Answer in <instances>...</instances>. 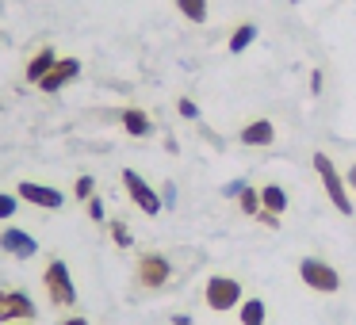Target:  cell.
Wrapping results in <instances>:
<instances>
[{
    "mask_svg": "<svg viewBox=\"0 0 356 325\" xmlns=\"http://www.w3.org/2000/svg\"><path fill=\"white\" fill-rule=\"evenodd\" d=\"M310 165H314V172L322 176V188H325V195H330V203L337 207V215H353V195H348V184H345V176L337 172L333 157L318 149V153L310 157Z\"/></svg>",
    "mask_w": 356,
    "mask_h": 325,
    "instance_id": "obj_1",
    "label": "cell"
},
{
    "mask_svg": "<svg viewBox=\"0 0 356 325\" xmlns=\"http://www.w3.org/2000/svg\"><path fill=\"white\" fill-rule=\"evenodd\" d=\"M169 279H172L169 256L154 253V249L138 253V264H134V287L138 291H161V287H169Z\"/></svg>",
    "mask_w": 356,
    "mask_h": 325,
    "instance_id": "obj_2",
    "label": "cell"
},
{
    "mask_svg": "<svg viewBox=\"0 0 356 325\" xmlns=\"http://www.w3.org/2000/svg\"><path fill=\"white\" fill-rule=\"evenodd\" d=\"M42 287H47L54 306H77V283L70 276V264L62 256H50L47 272H42Z\"/></svg>",
    "mask_w": 356,
    "mask_h": 325,
    "instance_id": "obj_3",
    "label": "cell"
},
{
    "mask_svg": "<svg viewBox=\"0 0 356 325\" xmlns=\"http://www.w3.org/2000/svg\"><path fill=\"white\" fill-rule=\"evenodd\" d=\"M299 279L318 294H337L341 291V276L333 264H325L322 256H302L299 260Z\"/></svg>",
    "mask_w": 356,
    "mask_h": 325,
    "instance_id": "obj_4",
    "label": "cell"
},
{
    "mask_svg": "<svg viewBox=\"0 0 356 325\" xmlns=\"http://www.w3.org/2000/svg\"><path fill=\"white\" fill-rule=\"evenodd\" d=\"M203 302H207V310H215V314L238 310L241 306V283L230 276H211L207 283H203Z\"/></svg>",
    "mask_w": 356,
    "mask_h": 325,
    "instance_id": "obj_5",
    "label": "cell"
},
{
    "mask_svg": "<svg viewBox=\"0 0 356 325\" xmlns=\"http://www.w3.org/2000/svg\"><path fill=\"white\" fill-rule=\"evenodd\" d=\"M39 306L31 302V294L19 287H0V325L8 322H35Z\"/></svg>",
    "mask_w": 356,
    "mask_h": 325,
    "instance_id": "obj_6",
    "label": "cell"
},
{
    "mask_svg": "<svg viewBox=\"0 0 356 325\" xmlns=\"http://www.w3.org/2000/svg\"><path fill=\"white\" fill-rule=\"evenodd\" d=\"M123 188H127L131 203L142 210V215H149V218H154V215H161L165 199H161V195H157L154 188H149V184H146V180H142L134 169H123Z\"/></svg>",
    "mask_w": 356,
    "mask_h": 325,
    "instance_id": "obj_7",
    "label": "cell"
},
{
    "mask_svg": "<svg viewBox=\"0 0 356 325\" xmlns=\"http://www.w3.org/2000/svg\"><path fill=\"white\" fill-rule=\"evenodd\" d=\"M0 253L16 256V260H31V256L39 253V241H35L27 230H19V226H8V230L0 233Z\"/></svg>",
    "mask_w": 356,
    "mask_h": 325,
    "instance_id": "obj_8",
    "label": "cell"
},
{
    "mask_svg": "<svg viewBox=\"0 0 356 325\" xmlns=\"http://www.w3.org/2000/svg\"><path fill=\"white\" fill-rule=\"evenodd\" d=\"M16 195L24 203H31V207H42V210H58L65 203V195L58 192V188L50 184H35V180H24V184L16 188Z\"/></svg>",
    "mask_w": 356,
    "mask_h": 325,
    "instance_id": "obj_9",
    "label": "cell"
},
{
    "mask_svg": "<svg viewBox=\"0 0 356 325\" xmlns=\"http://www.w3.org/2000/svg\"><path fill=\"white\" fill-rule=\"evenodd\" d=\"M77 77H81V62H77V58H58L54 69L39 81V88H42V92H62V88L73 85Z\"/></svg>",
    "mask_w": 356,
    "mask_h": 325,
    "instance_id": "obj_10",
    "label": "cell"
},
{
    "mask_svg": "<svg viewBox=\"0 0 356 325\" xmlns=\"http://www.w3.org/2000/svg\"><path fill=\"white\" fill-rule=\"evenodd\" d=\"M238 142H241V146H272V142H276V126H272L268 123V119H253V123H245V126H241V134H238Z\"/></svg>",
    "mask_w": 356,
    "mask_h": 325,
    "instance_id": "obj_11",
    "label": "cell"
},
{
    "mask_svg": "<svg viewBox=\"0 0 356 325\" xmlns=\"http://www.w3.org/2000/svg\"><path fill=\"white\" fill-rule=\"evenodd\" d=\"M119 123H123V131L131 134V138H149V134H154V119H149L142 108H123Z\"/></svg>",
    "mask_w": 356,
    "mask_h": 325,
    "instance_id": "obj_12",
    "label": "cell"
},
{
    "mask_svg": "<svg viewBox=\"0 0 356 325\" xmlns=\"http://www.w3.org/2000/svg\"><path fill=\"white\" fill-rule=\"evenodd\" d=\"M54 62H58V50H54V47H42L39 54H35L31 62H27V73H24V77L31 81V85H39V81L47 77L50 69H54Z\"/></svg>",
    "mask_w": 356,
    "mask_h": 325,
    "instance_id": "obj_13",
    "label": "cell"
},
{
    "mask_svg": "<svg viewBox=\"0 0 356 325\" xmlns=\"http://www.w3.org/2000/svg\"><path fill=\"white\" fill-rule=\"evenodd\" d=\"M238 322L241 325H264V322H268V306H264L261 299H241Z\"/></svg>",
    "mask_w": 356,
    "mask_h": 325,
    "instance_id": "obj_14",
    "label": "cell"
},
{
    "mask_svg": "<svg viewBox=\"0 0 356 325\" xmlns=\"http://www.w3.org/2000/svg\"><path fill=\"white\" fill-rule=\"evenodd\" d=\"M261 210H272V215H284L287 210V192L280 184H264L261 188Z\"/></svg>",
    "mask_w": 356,
    "mask_h": 325,
    "instance_id": "obj_15",
    "label": "cell"
},
{
    "mask_svg": "<svg viewBox=\"0 0 356 325\" xmlns=\"http://www.w3.org/2000/svg\"><path fill=\"white\" fill-rule=\"evenodd\" d=\"M253 42H257V24H238L230 35V54H245Z\"/></svg>",
    "mask_w": 356,
    "mask_h": 325,
    "instance_id": "obj_16",
    "label": "cell"
},
{
    "mask_svg": "<svg viewBox=\"0 0 356 325\" xmlns=\"http://www.w3.org/2000/svg\"><path fill=\"white\" fill-rule=\"evenodd\" d=\"M177 12L188 24H207V0H177Z\"/></svg>",
    "mask_w": 356,
    "mask_h": 325,
    "instance_id": "obj_17",
    "label": "cell"
},
{
    "mask_svg": "<svg viewBox=\"0 0 356 325\" xmlns=\"http://www.w3.org/2000/svg\"><path fill=\"white\" fill-rule=\"evenodd\" d=\"M238 207L245 210L249 218H257V210H261V192H257V188H241V195H238Z\"/></svg>",
    "mask_w": 356,
    "mask_h": 325,
    "instance_id": "obj_18",
    "label": "cell"
},
{
    "mask_svg": "<svg viewBox=\"0 0 356 325\" xmlns=\"http://www.w3.org/2000/svg\"><path fill=\"white\" fill-rule=\"evenodd\" d=\"M108 233H111V241H115L119 249H131V245H134V238H131V230H127L123 218H111V222H108Z\"/></svg>",
    "mask_w": 356,
    "mask_h": 325,
    "instance_id": "obj_19",
    "label": "cell"
},
{
    "mask_svg": "<svg viewBox=\"0 0 356 325\" xmlns=\"http://www.w3.org/2000/svg\"><path fill=\"white\" fill-rule=\"evenodd\" d=\"M73 195H77L81 203H88V199L96 195V180L88 176V172H85V176H77V184H73Z\"/></svg>",
    "mask_w": 356,
    "mask_h": 325,
    "instance_id": "obj_20",
    "label": "cell"
},
{
    "mask_svg": "<svg viewBox=\"0 0 356 325\" xmlns=\"http://www.w3.org/2000/svg\"><path fill=\"white\" fill-rule=\"evenodd\" d=\"M19 207V195H8V192H0V218H12Z\"/></svg>",
    "mask_w": 356,
    "mask_h": 325,
    "instance_id": "obj_21",
    "label": "cell"
},
{
    "mask_svg": "<svg viewBox=\"0 0 356 325\" xmlns=\"http://www.w3.org/2000/svg\"><path fill=\"white\" fill-rule=\"evenodd\" d=\"M85 210H88V218H92V222H108V215H104V203L96 199V195L85 203Z\"/></svg>",
    "mask_w": 356,
    "mask_h": 325,
    "instance_id": "obj_22",
    "label": "cell"
},
{
    "mask_svg": "<svg viewBox=\"0 0 356 325\" xmlns=\"http://www.w3.org/2000/svg\"><path fill=\"white\" fill-rule=\"evenodd\" d=\"M177 111H180L184 119H200V108H195V103L188 100V96H184V100H177Z\"/></svg>",
    "mask_w": 356,
    "mask_h": 325,
    "instance_id": "obj_23",
    "label": "cell"
},
{
    "mask_svg": "<svg viewBox=\"0 0 356 325\" xmlns=\"http://www.w3.org/2000/svg\"><path fill=\"white\" fill-rule=\"evenodd\" d=\"M257 222H264L268 230H276V226H280V215H272V210H257Z\"/></svg>",
    "mask_w": 356,
    "mask_h": 325,
    "instance_id": "obj_24",
    "label": "cell"
},
{
    "mask_svg": "<svg viewBox=\"0 0 356 325\" xmlns=\"http://www.w3.org/2000/svg\"><path fill=\"white\" fill-rule=\"evenodd\" d=\"M241 188H245V180H230V184L222 188V195H230V199H238V195H241Z\"/></svg>",
    "mask_w": 356,
    "mask_h": 325,
    "instance_id": "obj_25",
    "label": "cell"
},
{
    "mask_svg": "<svg viewBox=\"0 0 356 325\" xmlns=\"http://www.w3.org/2000/svg\"><path fill=\"white\" fill-rule=\"evenodd\" d=\"M310 92H322V69H314V73H310Z\"/></svg>",
    "mask_w": 356,
    "mask_h": 325,
    "instance_id": "obj_26",
    "label": "cell"
},
{
    "mask_svg": "<svg viewBox=\"0 0 356 325\" xmlns=\"http://www.w3.org/2000/svg\"><path fill=\"white\" fill-rule=\"evenodd\" d=\"M58 325H88V317L77 314V317H65V322H58Z\"/></svg>",
    "mask_w": 356,
    "mask_h": 325,
    "instance_id": "obj_27",
    "label": "cell"
},
{
    "mask_svg": "<svg viewBox=\"0 0 356 325\" xmlns=\"http://www.w3.org/2000/svg\"><path fill=\"white\" fill-rule=\"evenodd\" d=\"M345 184H348V188H353V192H356V165H353V169L345 172Z\"/></svg>",
    "mask_w": 356,
    "mask_h": 325,
    "instance_id": "obj_28",
    "label": "cell"
},
{
    "mask_svg": "<svg viewBox=\"0 0 356 325\" xmlns=\"http://www.w3.org/2000/svg\"><path fill=\"white\" fill-rule=\"evenodd\" d=\"M172 325H192V317H188V314H177V317H172Z\"/></svg>",
    "mask_w": 356,
    "mask_h": 325,
    "instance_id": "obj_29",
    "label": "cell"
},
{
    "mask_svg": "<svg viewBox=\"0 0 356 325\" xmlns=\"http://www.w3.org/2000/svg\"><path fill=\"white\" fill-rule=\"evenodd\" d=\"M19 325H31V322H19Z\"/></svg>",
    "mask_w": 356,
    "mask_h": 325,
    "instance_id": "obj_30",
    "label": "cell"
}]
</instances>
